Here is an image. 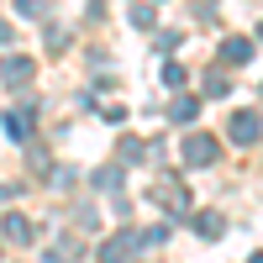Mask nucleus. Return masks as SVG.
I'll return each instance as SVG.
<instances>
[{
	"instance_id": "nucleus-17",
	"label": "nucleus",
	"mask_w": 263,
	"mask_h": 263,
	"mask_svg": "<svg viewBox=\"0 0 263 263\" xmlns=\"http://www.w3.org/2000/svg\"><path fill=\"white\" fill-rule=\"evenodd\" d=\"M6 42H11V27H6V21H0V48H6Z\"/></svg>"
},
{
	"instance_id": "nucleus-1",
	"label": "nucleus",
	"mask_w": 263,
	"mask_h": 263,
	"mask_svg": "<svg viewBox=\"0 0 263 263\" xmlns=\"http://www.w3.org/2000/svg\"><path fill=\"white\" fill-rule=\"evenodd\" d=\"M179 158H184L190 168H205V163H216V137H205V132H195V137H184Z\"/></svg>"
},
{
	"instance_id": "nucleus-14",
	"label": "nucleus",
	"mask_w": 263,
	"mask_h": 263,
	"mask_svg": "<svg viewBox=\"0 0 263 263\" xmlns=\"http://www.w3.org/2000/svg\"><path fill=\"white\" fill-rule=\"evenodd\" d=\"M163 84H174V90L184 84V69H179V63H163Z\"/></svg>"
},
{
	"instance_id": "nucleus-6",
	"label": "nucleus",
	"mask_w": 263,
	"mask_h": 263,
	"mask_svg": "<svg viewBox=\"0 0 263 263\" xmlns=\"http://www.w3.org/2000/svg\"><path fill=\"white\" fill-rule=\"evenodd\" d=\"M132 237L126 232H116V237H105V248H100V263H132Z\"/></svg>"
},
{
	"instance_id": "nucleus-9",
	"label": "nucleus",
	"mask_w": 263,
	"mask_h": 263,
	"mask_svg": "<svg viewBox=\"0 0 263 263\" xmlns=\"http://www.w3.org/2000/svg\"><path fill=\"white\" fill-rule=\"evenodd\" d=\"M90 184H95L100 195H105V190L116 195V190H121V163H105V168H95V174H90Z\"/></svg>"
},
{
	"instance_id": "nucleus-5",
	"label": "nucleus",
	"mask_w": 263,
	"mask_h": 263,
	"mask_svg": "<svg viewBox=\"0 0 263 263\" xmlns=\"http://www.w3.org/2000/svg\"><path fill=\"white\" fill-rule=\"evenodd\" d=\"M0 232H6V242H21V248L32 242V221H27L21 211H6V216H0Z\"/></svg>"
},
{
	"instance_id": "nucleus-8",
	"label": "nucleus",
	"mask_w": 263,
	"mask_h": 263,
	"mask_svg": "<svg viewBox=\"0 0 263 263\" xmlns=\"http://www.w3.org/2000/svg\"><path fill=\"white\" fill-rule=\"evenodd\" d=\"M179 126H195V116H200V95H179L174 100V111H168Z\"/></svg>"
},
{
	"instance_id": "nucleus-4",
	"label": "nucleus",
	"mask_w": 263,
	"mask_h": 263,
	"mask_svg": "<svg viewBox=\"0 0 263 263\" xmlns=\"http://www.w3.org/2000/svg\"><path fill=\"white\" fill-rule=\"evenodd\" d=\"M32 126H37V111H32V105H11V111H6V137L27 142V137H32Z\"/></svg>"
},
{
	"instance_id": "nucleus-12",
	"label": "nucleus",
	"mask_w": 263,
	"mask_h": 263,
	"mask_svg": "<svg viewBox=\"0 0 263 263\" xmlns=\"http://www.w3.org/2000/svg\"><path fill=\"white\" fill-rule=\"evenodd\" d=\"M48 6H53V0H16V11H21V16H42Z\"/></svg>"
},
{
	"instance_id": "nucleus-7",
	"label": "nucleus",
	"mask_w": 263,
	"mask_h": 263,
	"mask_svg": "<svg viewBox=\"0 0 263 263\" xmlns=\"http://www.w3.org/2000/svg\"><path fill=\"white\" fill-rule=\"evenodd\" d=\"M195 232H200L205 242H216V237L227 232V221H221V211H200V216H195Z\"/></svg>"
},
{
	"instance_id": "nucleus-3",
	"label": "nucleus",
	"mask_w": 263,
	"mask_h": 263,
	"mask_svg": "<svg viewBox=\"0 0 263 263\" xmlns=\"http://www.w3.org/2000/svg\"><path fill=\"white\" fill-rule=\"evenodd\" d=\"M32 74H37V63L32 58H6V63H0V84H6V90H21V84H32Z\"/></svg>"
},
{
	"instance_id": "nucleus-18",
	"label": "nucleus",
	"mask_w": 263,
	"mask_h": 263,
	"mask_svg": "<svg viewBox=\"0 0 263 263\" xmlns=\"http://www.w3.org/2000/svg\"><path fill=\"white\" fill-rule=\"evenodd\" d=\"M48 263H69V258H63V253H58V248H53V253H48Z\"/></svg>"
},
{
	"instance_id": "nucleus-13",
	"label": "nucleus",
	"mask_w": 263,
	"mask_h": 263,
	"mask_svg": "<svg viewBox=\"0 0 263 263\" xmlns=\"http://www.w3.org/2000/svg\"><path fill=\"white\" fill-rule=\"evenodd\" d=\"M205 95H227V74L211 69V74H205Z\"/></svg>"
},
{
	"instance_id": "nucleus-2",
	"label": "nucleus",
	"mask_w": 263,
	"mask_h": 263,
	"mask_svg": "<svg viewBox=\"0 0 263 263\" xmlns=\"http://www.w3.org/2000/svg\"><path fill=\"white\" fill-rule=\"evenodd\" d=\"M227 132H232V142H237V147H253V142L263 137V116H258V111H237Z\"/></svg>"
},
{
	"instance_id": "nucleus-16",
	"label": "nucleus",
	"mask_w": 263,
	"mask_h": 263,
	"mask_svg": "<svg viewBox=\"0 0 263 263\" xmlns=\"http://www.w3.org/2000/svg\"><path fill=\"white\" fill-rule=\"evenodd\" d=\"M11 195H16V184H0V205H6V200H11Z\"/></svg>"
},
{
	"instance_id": "nucleus-11",
	"label": "nucleus",
	"mask_w": 263,
	"mask_h": 263,
	"mask_svg": "<svg viewBox=\"0 0 263 263\" xmlns=\"http://www.w3.org/2000/svg\"><path fill=\"white\" fill-rule=\"evenodd\" d=\"M121 163H142V142H137V137L121 142Z\"/></svg>"
},
{
	"instance_id": "nucleus-10",
	"label": "nucleus",
	"mask_w": 263,
	"mask_h": 263,
	"mask_svg": "<svg viewBox=\"0 0 263 263\" xmlns=\"http://www.w3.org/2000/svg\"><path fill=\"white\" fill-rule=\"evenodd\" d=\"M221 58H227V63H248V58H253V42H248V37L221 42Z\"/></svg>"
},
{
	"instance_id": "nucleus-19",
	"label": "nucleus",
	"mask_w": 263,
	"mask_h": 263,
	"mask_svg": "<svg viewBox=\"0 0 263 263\" xmlns=\"http://www.w3.org/2000/svg\"><path fill=\"white\" fill-rule=\"evenodd\" d=\"M258 32H263V27H258Z\"/></svg>"
},
{
	"instance_id": "nucleus-15",
	"label": "nucleus",
	"mask_w": 263,
	"mask_h": 263,
	"mask_svg": "<svg viewBox=\"0 0 263 263\" xmlns=\"http://www.w3.org/2000/svg\"><path fill=\"white\" fill-rule=\"evenodd\" d=\"M132 21H137V27L147 32V27H153V6H132Z\"/></svg>"
}]
</instances>
